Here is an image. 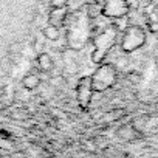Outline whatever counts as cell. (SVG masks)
Returning a JSON list of instances; mask_svg holds the SVG:
<instances>
[{"label": "cell", "instance_id": "6da1fadb", "mask_svg": "<svg viewBox=\"0 0 158 158\" xmlns=\"http://www.w3.org/2000/svg\"><path fill=\"white\" fill-rule=\"evenodd\" d=\"M42 5L44 0H0V40L22 44L19 36L36 25Z\"/></svg>", "mask_w": 158, "mask_h": 158}, {"label": "cell", "instance_id": "7a4b0ae2", "mask_svg": "<svg viewBox=\"0 0 158 158\" xmlns=\"http://www.w3.org/2000/svg\"><path fill=\"white\" fill-rule=\"evenodd\" d=\"M144 39H146V36H144V31L141 28H130L124 37L123 47H124V50L132 51V50L141 47L144 44Z\"/></svg>", "mask_w": 158, "mask_h": 158}, {"label": "cell", "instance_id": "3957f363", "mask_svg": "<svg viewBox=\"0 0 158 158\" xmlns=\"http://www.w3.org/2000/svg\"><path fill=\"white\" fill-rule=\"evenodd\" d=\"M42 85V79L39 76V73H34V71H30L28 74H25L22 77V87L28 92H34L37 90L39 87Z\"/></svg>", "mask_w": 158, "mask_h": 158}, {"label": "cell", "instance_id": "277c9868", "mask_svg": "<svg viewBox=\"0 0 158 158\" xmlns=\"http://www.w3.org/2000/svg\"><path fill=\"white\" fill-rule=\"evenodd\" d=\"M36 62H37V68L40 73H51L54 70V60L48 53H40Z\"/></svg>", "mask_w": 158, "mask_h": 158}, {"label": "cell", "instance_id": "5b68a950", "mask_svg": "<svg viewBox=\"0 0 158 158\" xmlns=\"http://www.w3.org/2000/svg\"><path fill=\"white\" fill-rule=\"evenodd\" d=\"M44 36H45V39L57 40V37H59V30H57L54 25H48V27L44 30Z\"/></svg>", "mask_w": 158, "mask_h": 158}, {"label": "cell", "instance_id": "8992f818", "mask_svg": "<svg viewBox=\"0 0 158 158\" xmlns=\"http://www.w3.org/2000/svg\"><path fill=\"white\" fill-rule=\"evenodd\" d=\"M14 96H16V99H20V101H27V99H28V90H25V89L22 87L20 90H17V92L14 93Z\"/></svg>", "mask_w": 158, "mask_h": 158}]
</instances>
